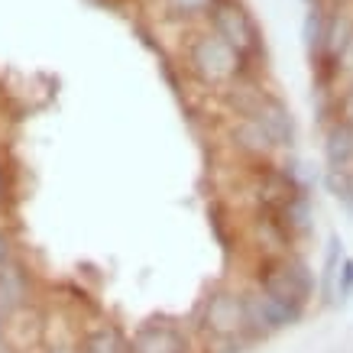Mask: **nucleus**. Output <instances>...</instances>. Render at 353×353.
<instances>
[{
  "instance_id": "1",
  "label": "nucleus",
  "mask_w": 353,
  "mask_h": 353,
  "mask_svg": "<svg viewBox=\"0 0 353 353\" xmlns=\"http://www.w3.org/2000/svg\"><path fill=\"white\" fill-rule=\"evenodd\" d=\"M221 97H224V108L230 110V117H246L253 123H259L263 133L276 143L279 152H292L295 139H299V127H295L289 104L276 91L259 88L256 78H246V81L234 85L230 91H224Z\"/></svg>"
},
{
  "instance_id": "2",
  "label": "nucleus",
  "mask_w": 353,
  "mask_h": 353,
  "mask_svg": "<svg viewBox=\"0 0 353 353\" xmlns=\"http://www.w3.org/2000/svg\"><path fill=\"white\" fill-rule=\"evenodd\" d=\"M253 285H259L279 305H285L295 318H305L308 305L318 299V272L311 269V263L299 250L289 256L256 259Z\"/></svg>"
},
{
  "instance_id": "3",
  "label": "nucleus",
  "mask_w": 353,
  "mask_h": 353,
  "mask_svg": "<svg viewBox=\"0 0 353 353\" xmlns=\"http://www.w3.org/2000/svg\"><path fill=\"white\" fill-rule=\"evenodd\" d=\"M185 68L192 72L194 81H201L204 88H214L221 94L246 78H253V62L236 52L230 43H224L214 30L194 36L185 46Z\"/></svg>"
},
{
  "instance_id": "4",
  "label": "nucleus",
  "mask_w": 353,
  "mask_h": 353,
  "mask_svg": "<svg viewBox=\"0 0 353 353\" xmlns=\"http://www.w3.org/2000/svg\"><path fill=\"white\" fill-rule=\"evenodd\" d=\"M198 327H201L204 341H250V324H246V299L243 289L234 285H221L211 289V295L201 301L198 311Z\"/></svg>"
},
{
  "instance_id": "5",
  "label": "nucleus",
  "mask_w": 353,
  "mask_h": 353,
  "mask_svg": "<svg viewBox=\"0 0 353 353\" xmlns=\"http://www.w3.org/2000/svg\"><path fill=\"white\" fill-rule=\"evenodd\" d=\"M208 20H211V30H214L224 43L234 46L240 55H246L250 62H256L259 55H263L259 26H256V20L250 17V10H246L243 3H236V0H221Z\"/></svg>"
},
{
  "instance_id": "6",
  "label": "nucleus",
  "mask_w": 353,
  "mask_h": 353,
  "mask_svg": "<svg viewBox=\"0 0 353 353\" xmlns=\"http://www.w3.org/2000/svg\"><path fill=\"white\" fill-rule=\"evenodd\" d=\"M243 299H246V324H250V341H266L272 334L285 331V327H295L301 318H295L285 305H279L276 299H269L266 292L259 285H246L243 289Z\"/></svg>"
},
{
  "instance_id": "7",
  "label": "nucleus",
  "mask_w": 353,
  "mask_h": 353,
  "mask_svg": "<svg viewBox=\"0 0 353 353\" xmlns=\"http://www.w3.org/2000/svg\"><path fill=\"white\" fill-rule=\"evenodd\" d=\"M224 137L230 143V150L240 156V159L253 162V165H263V162H276L282 152L276 150V143L263 133L259 123L246 117H230L224 127Z\"/></svg>"
},
{
  "instance_id": "8",
  "label": "nucleus",
  "mask_w": 353,
  "mask_h": 353,
  "mask_svg": "<svg viewBox=\"0 0 353 353\" xmlns=\"http://www.w3.org/2000/svg\"><path fill=\"white\" fill-rule=\"evenodd\" d=\"M130 353H192V337L172 321H150L130 334Z\"/></svg>"
},
{
  "instance_id": "9",
  "label": "nucleus",
  "mask_w": 353,
  "mask_h": 353,
  "mask_svg": "<svg viewBox=\"0 0 353 353\" xmlns=\"http://www.w3.org/2000/svg\"><path fill=\"white\" fill-rule=\"evenodd\" d=\"M0 305L7 308V314L32 305V272L17 256L0 266Z\"/></svg>"
},
{
  "instance_id": "10",
  "label": "nucleus",
  "mask_w": 353,
  "mask_h": 353,
  "mask_svg": "<svg viewBox=\"0 0 353 353\" xmlns=\"http://www.w3.org/2000/svg\"><path fill=\"white\" fill-rule=\"evenodd\" d=\"M259 208H263V204H259ZM272 211H276V217L282 221V227L292 234L295 243H301V240L314 230V204H311V192L292 194L289 201L276 204Z\"/></svg>"
},
{
  "instance_id": "11",
  "label": "nucleus",
  "mask_w": 353,
  "mask_h": 353,
  "mask_svg": "<svg viewBox=\"0 0 353 353\" xmlns=\"http://www.w3.org/2000/svg\"><path fill=\"white\" fill-rule=\"evenodd\" d=\"M324 165L327 169H353V123L327 120L324 123Z\"/></svg>"
},
{
  "instance_id": "12",
  "label": "nucleus",
  "mask_w": 353,
  "mask_h": 353,
  "mask_svg": "<svg viewBox=\"0 0 353 353\" xmlns=\"http://www.w3.org/2000/svg\"><path fill=\"white\" fill-rule=\"evenodd\" d=\"M78 353H130V337L110 321L88 324L78 331Z\"/></svg>"
},
{
  "instance_id": "13",
  "label": "nucleus",
  "mask_w": 353,
  "mask_h": 353,
  "mask_svg": "<svg viewBox=\"0 0 353 353\" xmlns=\"http://www.w3.org/2000/svg\"><path fill=\"white\" fill-rule=\"evenodd\" d=\"M343 259H347V253H343L341 236H331L327 246H324V266H321V276H318V299H321V305H334L337 272H341Z\"/></svg>"
},
{
  "instance_id": "14",
  "label": "nucleus",
  "mask_w": 353,
  "mask_h": 353,
  "mask_svg": "<svg viewBox=\"0 0 353 353\" xmlns=\"http://www.w3.org/2000/svg\"><path fill=\"white\" fill-rule=\"evenodd\" d=\"M324 36H327V7L324 3H314L305 20V46H308L311 62H318L324 52Z\"/></svg>"
},
{
  "instance_id": "15",
  "label": "nucleus",
  "mask_w": 353,
  "mask_h": 353,
  "mask_svg": "<svg viewBox=\"0 0 353 353\" xmlns=\"http://www.w3.org/2000/svg\"><path fill=\"white\" fill-rule=\"evenodd\" d=\"M353 85V39L347 43V49H343L341 55H337V62L331 65V72L324 78H318V91H341V88Z\"/></svg>"
},
{
  "instance_id": "16",
  "label": "nucleus",
  "mask_w": 353,
  "mask_h": 353,
  "mask_svg": "<svg viewBox=\"0 0 353 353\" xmlns=\"http://www.w3.org/2000/svg\"><path fill=\"white\" fill-rule=\"evenodd\" d=\"M324 188L347 208L353 217V169H324Z\"/></svg>"
},
{
  "instance_id": "17",
  "label": "nucleus",
  "mask_w": 353,
  "mask_h": 353,
  "mask_svg": "<svg viewBox=\"0 0 353 353\" xmlns=\"http://www.w3.org/2000/svg\"><path fill=\"white\" fill-rule=\"evenodd\" d=\"M165 10L179 20H194V17H211L221 0H162Z\"/></svg>"
},
{
  "instance_id": "18",
  "label": "nucleus",
  "mask_w": 353,
  "mask_h": 353,
  "mask_svg": "<svg viewBox=\"0 0 353 353\" xmlns=\"http://www.w3.org/2000/svg\"><path fill=\"white\" fill-rule=\"evenodd\" d=\"M353 299V256L343 259L341 272H337V289H334V305H343V301Z\"/></svg>"
},
{
  "instance_id": "19",
  "label": "nucleus",
  "mask_w": 353,
  "mask_h": 353,
  "mask_svg": "<svg viewBox=\"0 0 353 353\" xmlns=\"http://www.w3.org/2000/svg\"><path fill=\"white\" fill-rule=\"evenodd\" d=\"M331 120H347V123H353V85L341 88V91L334 94V117Z\"/></svg>"
},
{
  "instance_id": "20",
  "label": "nucleus",
  "mask_w": 353,
  "mask_h": 353,
  "mask_svg": "<svg viewBox=\"0 0 353 353\" xmlns=\"http://www.w3.org/2000/svg\"><path fill=\"white\" fill-rule=\"evenodd\" d=\"M13 256H17V253H13V236L7 227L0 224V266H7Z\"/></svg>"
},
{
  "instance_id": "21",
  "label": "nucleus",
  "mask_w": 353,
  "mask_h": 353,
  "mask_svg": "<svg viewBox=\"0 0 353 353\" xmlns=\"http://www.w3.org/2000/svg\"><path fill=\"white\" fill-rule=\"evenodd\" d=\"M7 198H10V175H7V165L0 162V208L7 204Z\"/></svg>"
},
{
  "instance_id": "22",
  "label": "nucleus",
  "mask_w": 353,
  "mask_h": 353,
  "mask_svg": "<svg viewBox=\"0 0 353 353\" xmlns=\"http://www.w3.org/2000/svg\"><path fill=\"white\" fill-rule=\"evenodd\" d=\"M43 353H78V343H49Z\"/></svg>"
},
{
  "instance_id": "23",
  "label": "nucleus",
  "mask_w": 353,
  "mask_h": 353,
  "mask_svg": "<svg viewBox=\"0 0 353 353\" xmlns=\"http://www.w3.org/2000/svg\"><path fill=\"white\" fill-rule=\"evenodd\" d=\"M3 331H7V308L0 305V347H3ZM7 350V347H3Z\"/></svg>"
},
{
  "instance_id": "24",
  "label": "nucleus",
  "mask_w": 353,
  "mask_h": 353,
  "mask_svg": "<svg viewBox=\"0 0 353 353\" xmlns=\"http://www.w3.org/2000/svg\"><path fill=\"white\" fill-rule=\"evenodd\" d=\"M314 3H321V0H314Z\"/></svg>"
}]
</instances>
